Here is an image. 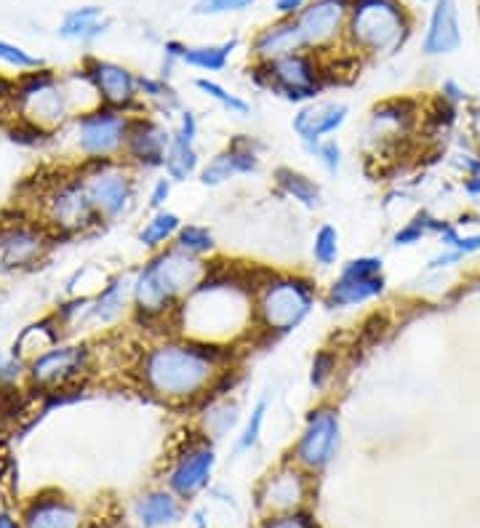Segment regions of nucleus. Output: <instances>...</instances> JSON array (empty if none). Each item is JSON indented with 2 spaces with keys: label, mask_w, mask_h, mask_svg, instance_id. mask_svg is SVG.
Masks as SVG:
<instances>
[{
  "label": "nucleus",
  "mask_w": 480,
  "mask_h": 528,
  "mask_svg": "<svg viewBox=\"0 0 480 528\" xmlns=\"http://www.w3.org/2000/svg\"><path fill=\"white\" fill-rule=\"evenodd\" d=\"M400 3H406V0H400ZM411 3H432V0H411Z\"/></svg>",
  "instance_id": "obj_54"
},
{
  "label": "nucleus",
  "mask_w": 480,
  "mask_h": 528,
  "mask_svg": "<svg viewBox=\"0 0 480 528\" xmlns=\"http://www.w3.org/2000/svg\"><path fill=\"white\" fill-rule=\"evenodd\" d=\"M350 19V0H310L294 22L304 38V48L315 56L331 54L344 46Z\"/></svg>",
  "instance_id": "obj_16"
},
{
  "label": "nucleus",
  "mask_w": 480,
  "mask_h": 528,
  "mask_svg": "<svg viewBox=\"0 0 480 528\" xmlns=\"http://www.w3.org/2000/svg\"><path fill=\"white\" fill-rule=\"evenodd\" d=\"M104 27H107V22H104L102 8L86 6L64 16L59 35L70 40H94L102 35Z\"/></svg>",
  "instance_id": "obj_39"
},
{
  "label": "nucleus",
  "mask_w": 480,
  "mask_h": 528,
  "mask_svg": "<svg viewBox=\"0 0 480 528\" xmlns=\"http://www.w3.org/2000/svg\"><path fill=\"white\" fill-rule=\"evenodd\" d=\"M416 128V107L406 99H387V102L376 104L368 112L366 128H363V142L366 147H374L376 152L392 150L398 147L403 139L414 134Z\"/></svg>",
  "instance_id": "obj_21"
},
{
  "label": "nucleus",
  "mask_w": 480,
  "mask_h": 528,
  "mask_svg": "<svg viewBox=\"0 0 480 528\" xmlns=\"http://www.w3.org/2000/svg\"><path fill=\"white\" fill-rule=\"evenodd\" d=\"M174 187L176 184L171 182L166 174L158 176V179L150 184V192H147V208H150V211H163V208H168V200L174 195Z\"/></svg>",
  "instance_id": "obj_47"
},
{
  "label": "nucleus",
  "mask_w": 480,
  "mask_h": 528,
  "mask_svg": "<svg viewBox=\"0 0 480 528\" xmlns=\"http://www.w3.org/2000/svg\"><path fill=\"white\" fill-rule=\"evenodd\" d=\"M88 83L94 86V94L99 104L112 107V110L131 112V115H142V96H139V75L118 62H107V59H88L86 67Z\"/></svg>",
  "instance_id": "obj_18"
},
{
  "label": "nucleus",
  "mask_w": 480,
  "mask_h": 528,
  "mask_svg": "<svg viewBox=\"0 0 480 528\" xmlns=\"http://www.w3.org/2000/svg\"><path fill=\"white\" fill-rule=\"evenodd\" d=\"M350 104L342 99H315L296 107L291 118V131L302 150H310L323 139H334L350 120Z\"/></svg>",
  "instance_id": "obj_20"
},
{
  "label": "nucleus",
  "mask_w": 480,
  "mask_h": 528,
  "mask_svg": "<svg viewBox=\"0 0 480 528\" xmlns=\"http://www.w3.org/2000/svg\"><path fill=\"white\" fill-rule=\"evenodd\" d=\"M171 134H174V139H179V142L198 144V136H200L198 115H195L190 107H182V110L176 112V118L171 120Z\"/></svg>",
  "instance_id": "obj_45"
},
{
  "label": "nucleus",
  "mask_w": 480,
  "mask_h": 528,
  "mask_svg": "<svg viewBox=\"0 0 480 528\" xmlns=\"http://www.w3.org/2000/svg\"><path fill=\"white\" fill-rule=\"evenodd\" d=\"M203 152L198 150V144L179 142L174 139L166 152V163H163V174L174 184H184L190 179H198L200 168H203Z\"/></svg>",
  "instance_id": "obj_34"
},
{
  "label": "nucleus",
  "mask_w": 480,
  "mask_h": 528,
  "mask_svg": "<svg viewBox=\"0 0 480 528\" xmlns=\"http://www.w3.org/2000/svg\"><path fill=\"white\" fill-rule=\"evenodd\" d=\"M184 219L171 208H163V211H150V216L144 219V224L136 232V243L142 248H147L150 254L160 251V248H168L174 243V238L182 230Z\"/></svg>",
  "instance_id": "obj_32"
},
{
  "label": "nucleus",
  "mask_w": 480,
  "mask_h": 528,
  "mask_svg": "<svg viewBox=\"0 0 480 528\" xmlns=\"http://www.w3.org/2000/svg\"><path fill=\"white\" fill-rule=\"evenodd\" d=\"M299 51H307V48H304V38L296 22L294 19H278V22L267 24L256 32L248 54H251L254 64H267L283 59V56L299 54Z\"/></svg>",
  "instance_id": "obj_25"
},
{
  "label": "nucleus",
  "mask_w": 480,
  "mask_h": 528,
  "mask_svg": "<svg viewBox=\"0 0 480 528\" xmlns=\"http://www.w3.org/2000/svg\"><path fill=\"white\" fill-rule=\"evenodd\" d=\"M443 227H446V219H443V216L432 214V211L422 208V211H416L411 219H406V222L400 224L398 230L392 232L390 243L395 248L419 246L422 240L438 238Z\"/></svg>",
  "instance_id": "obj_35"
},
{
  "label": "nucleus",
  "mask_w": 480,
  "mask_h": 528,
  "mask_svg": "<svg viewBox=\"0 0 480 528\" xmlns=\"http://www.w3.org/2000/svg\"><path fill=\"white\" fill-rule=\"evenodd\" d=\"M256 0H195L192 14L198 16H222V14H240L246 8L254 6Z\"/></svg>",
  "instance_id": "obj_44"
},
{
  "label": "nucleus",
  "mask_w": 480,
  "mask_h": 528,
  "mask_svg": "<svg viewBox=\"0 0 480 528\" xmlns=\"http://www.w3.org/2000/svg\"><path fill=\"white\" fill-rule=\"evenodd\" d=\"M339 254H342V232H339V227L331 222L318 224L310 240V256L315 267H320V270L334 267V264H339Z\"/></svg>",
  "instance_id": "obj_40"
},
{
  "label": "nucleus",
  "mask_w": 480,
  "mask_h": 528,
  "mask_svg": "<svg viewBox=\"0 0 480 528\" xmlns=\"http://www.w3.org/2000/svg\"><path fill=\"white\" fill-rule=\"evenodd\" d=\"M320 302L318 283L294 270L251 272L256 342H278L307 323Z\"/></svg>",
  "instance_id": "obj_3"
},
{
  "label": "nucleus",
  "mask_w": 480,
  "mask_h": 528,
  "mask_svg": "<svg viewBox=\"0 0 480 528\" xmlns=\"http://www.w3.org/2000/svg\"><path fill=\"white\" fill-rule=\"evenodd\" d=\"M0 528H22V526H19L14 518H8V515H0Z\"/></svg>",
  "instance_id": "obj_53"
},
{
  "label": "nucleus",
  "mask_w": 480,
  "mask_h": 528,
  "mask_svg": "<svg viewBox=\"0 0 480 528\" xmlns=\"http://www.w3.org/2000/svg\"><path fill=\"white\" fill-rule=\"evenodd\" d=\"M94 368V352L88 344H56L27 363V382L35 390L64 392Z\"/></svg>",
  "instance_id": "obj_11"
},
{
  "label": "nucleus",
  "mask_w": 480,
  "mask_h": 528,
  "mask_svg": "<svg viewBox=\"0 0 480 528\" xmlns=\"http://www.w3.org/2000/svg\"><path fill=\"white\" fill-rule=\"evenodd\" d=\"M14 102L19 118L38 134H51L70 126L78 115L70 91L48 70L24 72L14 86Z\"/></svg>",
  "instance_id": "obj_6"
},
{
  "label": "nucleus",
  "mask_w": 480,
  "mask_h": 528,
  "mask_svg": "<svg viewBox=\"0 0 480 528\" xmlns=\"http://www.w3.org/2000/svg\"><path fill=\"white\" fill-rule=\"evenodd\" d=\"M38 222L46 227L54 238H70V235H86V232L102 227L91 200H88L78 174L67 179H56L38 200Z\"/></svg>",
  "instance_id": "obj_9"
},
{
  "label": "nucleus",
  "mask_w": 480,
  "mask_h": 528,
  "mask_svg": "<svg viewBox=\"0 0 480 528\" xmlns=\"http://www.w3.org/2000/svg\"><path fill=\"white\" fill-rule=\"evenodd\" d=\"M307 3H310V0H275V3H272V11L278 14V19H296V16L302 14Z\"/></svg>",
  "instance_id": "obj_51"
},
{
  "label": "nucleus",
  "mask_w": 480,
  "mask_h": 528,
  "mask_svg": "<svg viewBox=\"0 0 480 528\" xmlns=\"http://www.w3.org/2000/svg\"><path fill=\"white\" fill-rule=\"evenodd\" d=\"M195 528H206V523H203V520H198V526Z\"/></svg>",
  "instance_id": "obj_55"
},
{
  "label": "nucleus",
  "mask_w": 480,
  "mask_h": 528,
  "mask_svg": "<svg viewBox=\"0 0 480 528\" xmlns=\"http://www.w3.org/2000/svg\"><path fill=\"white\" fill-rule=\"evenodd\" d=\"M264 144L248 134L232 136L222 150H216L211 158L203 160L198 182L203 187H224L238 176H254L262 171Z\"/></svg>",
  "instance_id": "obj_17"
},
{
  "label": "nucleus",
  "mask_w": 480,
  "mask_h": 528,
  "mask_svg": "<svg viewBox=\"0 0 480 528\" xmlns=\"http://www.w3.org/2000/svg\"><path fill=\"white\" fill-rule=\"evenodd\" d=\"M462 46V24H459V6L456 0H432L430 19L424 27L422 54L448 56Z\"/></svg>",
  "instance_id": "obj_24"
},
{
  "label": "nucleus",
  "mask_w": 480,
  "mask_h": 528,
  "mask_svg": "<svg viewBox=\"0 0 480 528\" xmlns=\"http://www.w3.org/2000/svg\"><path fill=\"white\" fill-rule=\"evenodd\" d=\"M27 374V363L16 358L14 352H0V387L19 382V376Z\"/></svg>",
  "instance_id": "obj_48"
},
{
  "label": "nucleus",
  "mask_w": 480,
  "mask_h": 528,
  "mask_svg": "<svg viewBox=\"0 0 480 528\" xmlns=\"http://www.w3.org/2000/svg\"><path fill=\"white\" fill-rule=\"evenodd\" d=\"M270 406H272L270 395H262V398L251 406V411H246L243 422H240L238 435H235V443H232L235 454H248V451H254V448L259 446L264 424H267V414H270Z\"/></svg>",
  "instance_id": "obj_37"
},
{
  "label": "nucleus",
  "mask_w": 480,
  "mask_h": 528,
  "mask_svg": "<svg viewBox=\"0 0 480 528\" xmlns=\"http://www.w3.org/2000/svg\"><path fill=\"white\" fill-rule=\"evenodd\" d=\"M259 528H320L318 520L312 518L307 510L283 512V515H264Z\"/></svg>",
  "instance_id": "obj_46"
},
{
  "label": "nucleus",
  "mask_w": 480,
  "mask_h": 528,
  "mask_svg": "<svg viewBox=\"0 0 480 528\" xmlns=\"http://www.w3.org/2000/svg\"><path fill=\"white\" fill-rule=\"evenodd\" d=\"M214 262H203V259L182 254L179 248L168 246L147 256L142 262V270L158 283L160 291H163L176 307H182L184 299L206 280Z\"/></svg>",
  "instance_id": "obj_12"
},
{
  "label": "nucleus",
  "mask_w": 480,
  "mask_h": 528,
  "mask_svg": "<svg viewBox=\"0 0 480 528\" xmlns=\"http://www.w3.org/2000/svg\"><path fill=\"white\" fill-rule=\"evenodd\" d=\"M272 184L280 198L291 200L294 206L304 208V211H320L323 208V187L318 179H312L310 174H304L299 168L278 166L272 171Z\"/></svg>",
  "instance_id": "obj_28"
},
{
  "label": "nucleus",
  "mask_w": 480,
  "mask_h": 528,
  "mask_svg": "<svg viewBox=\"0 0 480 528\" xmlns=\"http://www.w3.org/2000/svg\"><path fill=\"white\" fill-rule=\"evenodd\" d=\"M251 80H254V86L270 91L283 102L302 107V104L320 99L323 88H326L328 70L320 56H315L312 51H299V54L283 56L275 62L254 64Z\"/></svg>",
  "instance_id": "obj_5"
},
{
  "label": "nucleus",
  "mask_w": 480,
  "mask_h": 528,
  "mask_svg": "<svg viewBox=\"0 0 480 528\" xmlns=\"http://www.w3.org/2000/svg\"><path fill=\"white\" fill-rule=\"evenodd\" d=\"M174 331L200 342L240 350V342H254L251 272L214 262L206 280L176 310Z\"/></svg>",
  "instance_id": "obj_2"
},
{
  "label": "nucleus",
  "mask_w": 480,
  "mask_h": 528,
  "mask_svg": "<svg viewBox=\"0 0 480 528\" xmlns=\"http://www.w3.org/2000/svg\"><path fill=\"white\" fill-rule=\"evenodd\" d=\"M171 142H174L171 123L158 118V115L142 112V115H134V123H131V131H128L126 139V150H123V160L131 168H136L139 174L142 171H163Z\"/></svg>",
  "instance_id": "obj_19"
},
{
  "label": "nucleus",
  "mask_w": 480,
  "mask_h": 528,
  "mask_svg": "<svg viewBox=\"0 0 480 528\" xmlns=\"http://www.w3.org/2000/svg\"><path fill=\"white\" fill-rule=\"evenodd\" d=\"M192 86L198 88L206 99H211L219 110L232 115V118H251V112H254L251 102H246L240 94H232L230 88L222 86L219 80L208 78V75H200V78L192 80Z\"/></svg>",
  "instance_id": "obj_38"
},
{
  "label": "nucleus",
  "mask_w": 480,
  "mask_h": 528,
  "mask_svg": "<svg viewBox=\"0 0 480 528\" xmlns=\"http://www.w3.org/2000/svg\"><path fill=\"white\" fill-rule=\"evenodd\" d=\"M131 283H134V270L115 272L104 280L102 288L88 302L86 328H112L123 320L134 318Z\"/></svg>",
  "instance_id": "obj_22"
},
{
  "label": "nucleus",
  "mask_w": 480,
  "mask_h": 528,
  "mask_svg": "<svg viewBox=\"0 0 480 528\" xmlns=\"http://www.w3.org/2000/svg\"><path fill=\"white\" fill-rule=\"evenodd\" d=\"M462 190L467 198L480 200V176H470V179H462Z\"/></svg>",
  "instance_id": "obj_52"
},
{
  "label": "nucleus",
  "mask_w": 480,
  "mask_h": 528,
  "mask_svg": "<svg viewBox=\"0 0 480 528\" xmlns=\"http://www.w3.org/2000/svg\"><path fill=\"white\" fill-rule=\"evenodd\" d=\"M451 251H456L462 259L480 254V232H462L454 246H451Z\"/></svg>",
  "instance_id": "obj_50"
},
{
  "label": "nucleus",
  "mask_w": 480,
  "mask_h": 528,
  "mask_svg": "<svg viewBox=\"0 0 480 528\" xmlns=\"http://www.w3.org/2000/svg\"><path fill=\"white\" fill-rule=\"evenodd\" d=\"M134 115L96 104L83 110L72 120V144L80 155V163H102V160H123L128 131Z\"/></svg>",
  "instance_id": "obj_8"
},
{
  "label": "nucleus",
  "mask_w": 480,
  "mask_h": 528,
  "mask_svg": "<svg viewBox=\"0 0 480 528\" xmlns=\"http://www.w3.org/2000/svg\"><path fill=\"white\" fill-rule=\"evenodd\" d=\"M342 443V411L328 400H320L307 411L302 430L296 435L288 459L310 475H320L336 459Z\"/></svg>",
  "instance_id": "obj_10"
},
{
  "label": "nucleus",
  "mask_w": 480,
  "mask_h": 528,
  "mask_svg": "<svg viewBox=\"0 0 480 528\" xmlns=\"http://www.w3.org/2000/svg\"><path fill=\"white\" fill-rule=\"evenodd\" d=\"M0 62L11 67L16 72H32L40 70V59H35L32 54H27L24 48L14 46V43H6V40H0Z\"/></svg>",
  "instance_id": "obj_43"
},
{
  "label": "nucleus",
  "mask_w": 480,
  "mask_h": 528,
  "mask_svg": "<svg viewBox=\"0 0 480 528\" xmlns=\"http://www.w3.org/2000/svg\"><path fill=\"white\" fill-rule=\"evenodd\" d=\"M62 334L64 331L59 326V320L54 315H48V318L38 320V323H30L22 334L16 336L14 355L22 358L24 363H30L32 358H38V355H43V352H48L51 347L62 342Z\"/></svg>",
  "instance_id": "obj_31"
},
{
  "label": "nucleus",
  "mask_w": 480,
  "mask_h": 528,
  "mask_svg": "<svg viewBox=\"0 0 480 528\" xmlns=\"http://www.w3.org/2000/svg\"><path fill=\"white\" fill-rule=\"evenodd\" d=\"M171 246L179 248L182 254L203 259V262H214L216 251H219L214 230H211L208 224H195V222H184L182 230H179V235H176Z\"/></svg>",
  "instance_id": "obj_36"
},
{
  "label": "nucleus",
  "mask_w": 480,
  "mask_h": 528,
  "mask_svg": "<svg viewBox=\"0 0 480 528\" xmlns=\"http://www.w3.org/2000/svg\"><path fill=\"white\" fill-rule=\"evenodd\" d=\"M54 235L35 222L0 224V278L22 275L38 267L54 246Z\"/></svg>",
  "instance_id": "obj_13"
},
{
  "label": "nucleus",
  "mask_w": 480,
  "mask_h": 528,
  "mask_svg": "<svg viewBox=\"0 0 480 528\" xmlns=\"http://www.w3.org/2000/svg\"><path fill=\"white\" fill-rule=\"evenodd\" d=\"M139 96H142L144 112L158 115V118L168 120V123L184 107L179 94H176V88L171 86V80L160 78V75H139Z\"/></svg>",
  "instance_id": "obj_30"
},
{
  "label": "nucleus",
  "mask_w": 480,
  "mask_h": 528,
  "mask_svg": "<svg viewBox=\"0 0 480 528\" xmlns=\"http://www.w3.org/2000/svg\"><path fill=\"white\" fill-rule=\"evenodd\" d=\"M198 414V432L206 435L208 440H222L224 435H230L240 422H243V406L238 398H230V390L216 392L208 400L200 403Z\"/></svg>",
  "instance_id": "obj_27"
},
{
  "label": "nucleus",
  "mask_w": 480,
  "mask_h": 528,
  "mask_svg": "<svg viewBox=\"0 0 480 528\" xmlns=\"http://www.w3.org/2000/svg\"><path fill=\"white\" fill-rule=\"evenodd\" d=\"M387 294V275H371V278H355V275H339L320 294V302L328 310L344 312L358 310L371 302H379Z\"/></svg>",
  "instance_id": "obj_23"
},
{
  "label": "nucleus",
  "mask_w": 480,
  "mask_h": 528,
  "mask_svg": "<svg viewBox=\"0 0 480 528\" xmlns=\"http://www.w3.org/2000/svg\"><path fill=\"white\" fill-rule=\"evenodd\" d=\"M304 152H307V155L318 163L323 174L339 176V171H342L344 147L336 142V139H323V142L315 144V147H310V150H304Z\"/></svg>",
  "instance_id": "obj_41"
},
{
  "label": "nucleus",
  "mask_w": 480,
  "mask_h": 528,
  "mask_svg": "<svg viewBox=\"0 0 480 528\" xmlns=\"http://www.w3.org/2000/svg\"><path fill=\"white\" fill-rule=\"evenodd\" d=\"M414 19L400 0H350L344 48L355 59H390L406 46Z\"/></svg>",
  "instance_id": "obj_4"
},
{
  "label": "nucleus",
  "mask_w": 480,
  "mask_h": 528,
  "mask_svg": "<svg viewBox=\"0 0 480 528\" xmlns=\"http://www.w3.org/2000/svg\"><path fill=\"white\" fill-rule=\"evenodd\" d=\"M134 515L144 528L171 526L182 518V499L171 488H155L147 491L134 502Z\"/></svg>",
  "instance_id": "obj_29"
},
{
  "label": "nucleus",
  "mask_w": 480,
  "mask_h": 528,
  "mask_svg": "<svg viewBox=\"0 0 480 528\" xmlns=\"http://www.w3.org/2000/svg\"><path fill=\"white\" fill-rule=\"evenodd\" d=\"M312 494V475L302 470L291 459L272 467L254 491L256 507L264 515H283V512H299L307 507Z\"/></svg>",
  "instance_id": "obj_14"
},
{
  "label": "nucleus",
  "mask_w": 480,
  "mask_h": 528,
  "mask_svg": "<svg viewBox=\"0 0 480 528\" xmlns=\"http://www.w3.org/2000/svg\"><path fill=\"white\" fill-rule=\"evenodd\" d=\"M216 467V443L200 432H192L182 448L174 454V462L166 472V486L179 499H192L208 486Z\"/></svg>",
  "instance_id": "obj_15"
},
{
  "label": "nucleus",
  "mask_w": 480,
  "mask_h": 528,
  "mask_svg": "<svg viewBox=\"0 0 480 528\" xmlns=\"http://www.w3.org/2000/svg\"><path fill=\"white\" fill-rule=\"evenodd\" d=\"M238 371V350L166 331L139 350L134 376L152 400L171 408H198L216 392H227Z\"/></svg>",
  "instance_id": "obj_1"
},
{
  "label": "nucleus",
  "mask_w": 480,
  "mask_h": 528,
  "mask_svg": "<svg viewBox=\"0 0 480 528\" xmlns=\"http://www.w3.org/2000/svg\"><path fill=\"white\" fill-rule=\"evenodd\" d=\"M238 48V38L222 40V43H203V46H182V64L198 72H224L232 59V51Z\"/></svg>",
  "instance_id": "obj_33"
},
{
  "label": "nucleus",
  "mask_w": 480,
  "mask_h": 528,
  "mask_svg": "<svg viewBox=\"0 0 480 528\" xmlns=\"http://www.w3.org/2000/svg\"><path fill=\"white\" fill-rule=\"evenodd\" d=\"M336 376V352L320 350L315 352L310 366V387L312 390H326L331 379Z\"/></svg>",
  "instance_id": "obj_42"
},
{
  "label": "nucleus",
  "mask_w": 480,
  "mask_h": 528,
  "mask_svg": "<svg viewBox=\"0 0 480 528\" xmlns=\"http://www.w3.org/2000/svg\"><path fill=\"white\" fill-rule=\"evenodd\" d=\"M86 190L91 206L102 224L120 222L131 214L139 198V171L126 160H102V163H83L75 171Z\"/></svg>",
  "instance_id": "obj_7"
},
{
  "label": "nucleus",
  "mask_w": 480,
  "mask_h": 528,
  "mask_svg": "<svg viewBox=\"0 0 480 528\" xmlns=\"http://www.w3.org/2000/svg\"><path fill=\"white\" fill-rule=\"evenodd\" d=\"M24 528H80V510L56 491L35 496L22 518Z\"/></svg>",
  "instance_id": "obj_26"
},
{
  "label": "nucleus",
  "mask_w": 480,
  "mask_h": 528,
  "mask_svg": "<svg viewBox=\"0 0 480 528\" xmlns=\"http://www.w3.org/2000/svg\"><path fill=\"white\" fill-rule=\"evenodd\" d=\"M440 102L446 104V107H451V110H456L459 104L467 102V91H464L456 80H443V83H440Z\"/></svg>",
  "instance_id": "obj_49"
}]
</instances>
